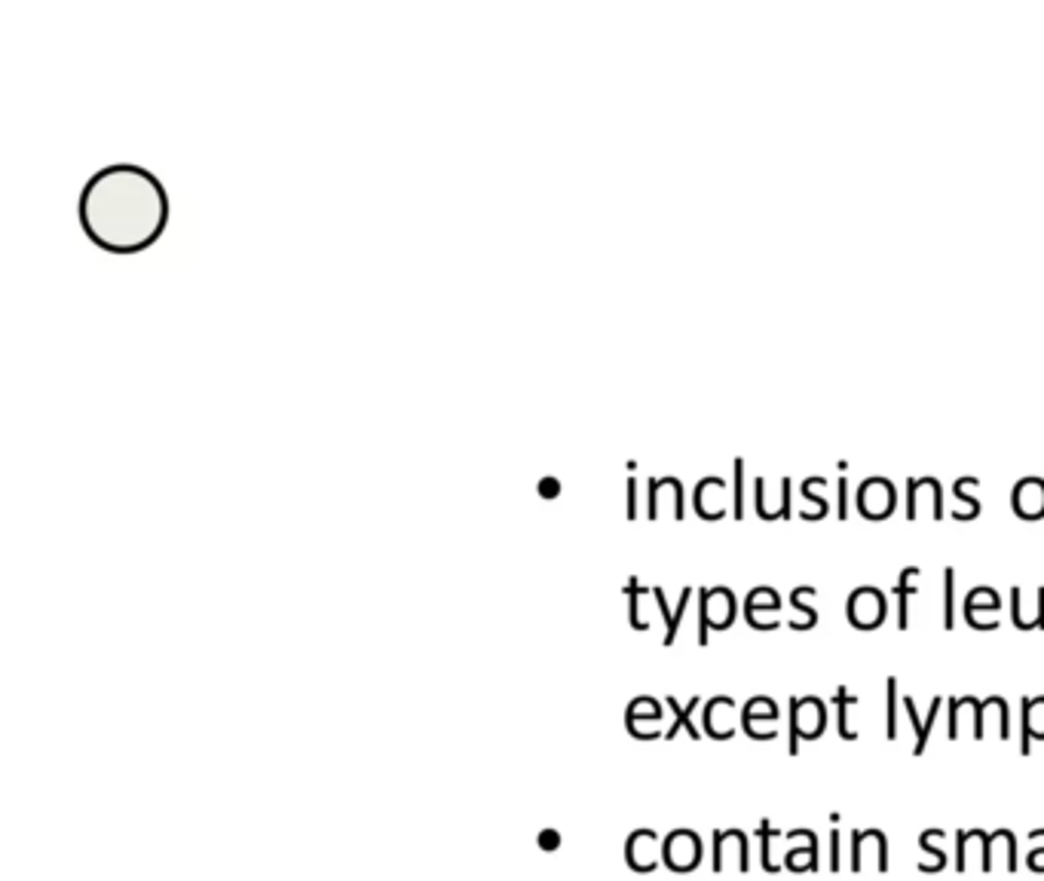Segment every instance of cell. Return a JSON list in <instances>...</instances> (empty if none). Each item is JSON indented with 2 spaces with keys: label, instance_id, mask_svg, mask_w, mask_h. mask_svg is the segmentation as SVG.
I'll return each mask as SVG.
<instances>
[{
  "label": "cell",
  "instance_id": "cell-2",
  "mask_svg": "<svg viewBox=\"0 0 1044 881\" xmlns=\"http://www.w3.org/2000/svg\"><path fill=\"white\" fill-rule=\"evenodd\" d=\"M827 704L818 698L790 701V753H800V741H814L825 735Z\"/></svg>",
  "mask_w": 1044,
  "mask_h": 881
},
{
  "label": "cell",
  "instance_id": "cell-13",
  "mask_svg": "<svg viewBox=\"0 0 1044 881\" xmlns=\"http://www.w3.org/2000/svg\"><path fill=\"white\" fill-rule=\"evenodd\" d=\"M732 613H735V604H732V594H729L726 588L720 594V606H711L708 594H704V628H708V625L729 628V625H732Z\"/></svg>",
  "mask_w": 1044,
  "mask_h": 881
},
{
  "label": "cell",
  "instance_id": "cell-7",
  "mask_svg": "<svg viewBox=\"0 0 1044 881\" xmlns=\"http://www.w3.org/2000/svg\"><path fill=\"white\" fill-rule=\"evenodd\" d=\"M986 845H989V833L984 830H962L956 835V872L968 870V858L977 851L980 858V872H986Z\"/></svg>",
  "mask_w": 1044,
  "mask_h": 881
},
{
  "label": "cell",
  "instance_id": "cell-12",
  "mask_svg": "<svg viewBox=\"0 0 1044 881\" xmlns=\"http://www.w3.org/2000/svg\"><path fill=\"white\" fill-rule=\"evenodd\" d=\"M919 576H923V572H919L916 567L904 569V572H900L898 588H895V597H898V628L900 630L910 625V597L916 594V588H910V581L919 579Z\"/></svg>",
  "mask_w": 1044,
  "mask_h": 881
},
{
  "label": "cell",
  "instance_id": "cell-16",
  "mask_svg": "<svg viewBox=\"0 0 1044 881\" xmlns=\"http://www.w3.org/2000/svg\"><path fill=\"white\" fill-rule=\"evenodd\" d=\"M855 695H849V692H846V688H839L837 692V698H833V704H837V713H839V737H842V741H855V732H851L849 728V711H846V707H849V704H855Z\"/></svg>",
  "mask_w": 1044,
  "mask_h": 881
},
{
  "label": "cell",
  "instance_id": "cell-21",
  "mask_svg": "<svg viewBox=\"0 0 1044 881\" xmlns=\"http://www.w3.org/2000/svg\"><path fill=\"white\" fill-rule=\"evenodd\" d=\"M842 835H839V830H833V833H830V872H839L842 870Z\"/></svg>",
  "mask_w": 1044,
  "mask_h": 881
},
{
  "label": "cell",
  "instance_id": "cell-11",
  "mask_svg": "<svg viewBox=\"0 0 1044 881\" xmlns=\"http://www.w3.org/2000/svg\"><path fill=\"white\" fill-rule=\"evenodd\" d=\"M940 835H944V830H925V833L919 835V848H923L925 854L931 858L919 863V872H940L944 867H947V851L935 845Z\"/></svg>",
  "mask_w": 1044,
  "mask_h": 881
},
{
  "label": "cell",
  "instance_id": "cell-22",
  "mask_svg": "<svg viewBox=\"0 0 1044 881\" xmlns=\"http://www.w3.org/2000/svg\"><path fill=\"white\" fill-rule=\"evenodd\" d=\"M846 490H849V487H846V478H842V481H839V518L846 520V515H849V506H846Z\"/></svg>",
  "mask_w": 1044,
  "mask_h": 881
},
{
  "label": "cell",
  "instance_id": "cell-18",
  "mask_svg": "<svg viewBox=\"0 0 1044 881\" xmlns=\"http://www.w3.org/2000/svg\"><path fill=\"white\" fill-rule=\"evenodd\" d=\"M888 741L898 737V679L888 676V723H886Z\"/></svg>",
  "mask_w": 1044,
  "mask_h": 881
},
{
  "label": "cell",
  "instance_id": "cell-5",
  "mask_svg": "<svg viewBox=\"0 0 1044 881\" xmlns=\"http://www.w3.org/2000/svg\"><path fill=\"white\" fill-rule=\"evenodd\" d=\"M729 860L735 863V870L748 872L751 860H748V835L741 830H729V833H716L714 839V870L720 872L726 867Z\"/></svg>",
  "mask_w": 1044,
  "mask_h": 881
},
{
  "label": "cell",
  "instance_id": "cell-1",
  "mask_svg": "<svg viewBox=\"0 0 1044 881\" xmlns=\"http://www.w3.org/2000/svg\"><path fill=\"white\" fill-rule=\"evenodd\" d=\"M77 215L89 242L101 252L138 254L166 233L169 194L154 172L117 163L86 182Z\"/></svg>",
  "mask_w": 1044,
  "mask_h": 881
},
{
  "label": "cell",
  "instance_id": "cell-10",
  "mask_svg": "<svg viewBox=\"0 0 1044 881\" xmlns=\"http://www.w3.org/2000/svg\"><path fill=\"white\" fill-rule=\"evenodd\" d=\"M702 854V845L695 842L693 833H677L669 842V863L674 870H690Z\"/></svg>",
  "mask_w": 1044,
  "mask_h": 881
},
{
  "label": "cell",
  "instance_id": "cell-6",
  "mask_svg": "<svg viewBox=\"0 0 1044 881\" xmlns=\"http://www.w3.org/2000/svg\"><path fill=\"white\" fill-rule=\"evenodd\" d=\"M996 860H1002V867L1008 872H1017V839L1011 830H996L989 833V845H986V872H993Z\"/></svg>",
  "mask_w": 1044,
  "mask_h": 881
},
{
  "label": "cell",
  "instance_id": "cell-9",
  "mask_svg": "<svg viewBox=\"0 0 1044 881\" xmlns=\"http://www.w3.org/2000/svg\"><path fill=\"white\" fill-rule=\"evenodd\" d=\"M940 707H944V701L935 698V701H931V711H928V716H925V720H919V711H916V704H913L910 698H904V711L910 713L913 732H916V747H913V753H916V756H923L925 747H928V737H931V728H935L937 711H940Z\"/></svg>",
  "mask_w": 1044,
  "mask_h": 881
},
{
  "label": "cell",
  "instance_id": "cell-15",
  "mask_svg": "<svg viewBox=\"0 0 1044 881\" xmlns=\"http://www.w3.org/2000/svg\"><path fill=\"white\" fill-rule=\"evenodd\" d=\"M775 720H778L775 701L753 698L751 704L744 707V728H751L753 723H772V725H775Z\"/></svg>",
  "mask_w": 1044,
  "mask_h": 881
},
{
  "label": "cell",
  "instance_id": "cell-19",
  "mask_svg": "<svg viewBox=\"0 0 1044 881\" xmlns=\"http://www.w3.org/2000/svg\"><path fill=\"white\" fill-rule=\"evenodd\" d=\"M953 581H956V572L947 569V572H944V625H947V628L956 625V618H953Z\"/></svg>",
  "mask_w": 1044,
  "mask_h": 881
},
{
  "label": "cell",
  "instance_id": "cell-8",
  "mask_svg": "<svg viewBox=\"0 0 1044 881\" xmlns=\"http://www.w3.org/2000/svg\"><path fill=\"white\" fill-rule=\"evenodd\" d=\"M1038 737L1044 741V698H1023V735H1021V753H1030V741Z\"/></svg>",
  "mask_w": 1044,
  "mask_h": 881
},
{
  "label": "cell",
  "instance_id": "cell-14",
  "mask_svg": "<svg viewBox=\"0 0 1044 881\" xmlns=\"http://www.w3.org/2000/svg\"><path fill=\"white\" fill-rule=\"evenodd\" d=\"M784 867L790 872H809L818 867V839H809L802 848H790L788 854H784Z\"/></svg>",
  "mask_w": 1044,
  "mask_h": 881
},
{
  "label": "cell",
  "instance_id": "cell-4",
  "mask_svg": "<svg viewBox=\"0 0 1044 881\" xmlns=\"http://www.w3.org/2000/svg\"><path fill=\"white\" fill-rule=\"evenodd\" d=\"M849 618L855 628H879L882 618H886V600L876 588H861V591L851 594L849 600Z\"/></svg>",
  "mask_w": 1044,
  "mask_h": 881
},
{
  "label": "cell",
  "instance_id": "cell-3",
  "mask_svg": "<svg viewBox=\"0 0 1044 881\" xmlns=\"http://www.w3.org/2000/svg\"><path fill=\"white\" fill-rule=\"evenodd\" d=\"M867 854H874L879 872H888L886 833H879V830H855V833H851V872L864 870V858H867Z\"/></svg>",
  "mask_w": 1044,
  "mask_h": 881
},
{
  "label": "cell",
  "instance_id": "cell-20",
  "mask_svg": "<svg viewBox=\"0 0 1044 881\" xmlns=\"http://www.w3.org/2000/svg\"><path fill=\"white\" fill-rule=\"evenodd\" d=\"M1030 839H1033V842H1038V839H1042V842H1044V830H1033V833H1030ZM1026 863H1030V870H1033V872H1044V848H1033Z\"/></svg>",
  "mask_w": 1044,
  "mask_h": 881
},
{
  "label": "cell",
  "instance_id": "cell-17",
  "mask_svg": "<svg viewBox=\"0 0 1044 881\" xmlns=\"http://www.w3.org/2000/svg\"><path fill=\"white\" fill-rule=\"evenodd\" d=\"M778 835L781 833H775V830L769 826V821L760 823V858H763L765 872H778V863L772 860V842H775Z\"/></svg>",
  "mask_w": 1044,
  "mask_h": 881
}]
</instances>
